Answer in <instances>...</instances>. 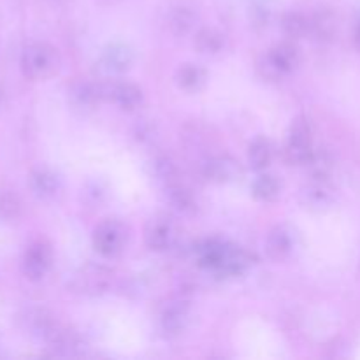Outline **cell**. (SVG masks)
I'll return each instance as SVG.
<instances>
[{
    "label": "cell",
    "instance_id": "4fadbf2b",
    "mask_svg": "<svg viewBox=\"0 0 360 360\" xmlns=\"http://www.w3.org/2000/svg\"><path fill=\"white\" fill-rule=\"evenodd\" d=\"M309 32L320 42L333 41L338 32V18L334 11L327 9V7L316 11L311 20H309Z\"/></svg>",
    "mask_w": 360,
    "mask_h": 360
},
{
    "label": "cell",
    "instance_id": "484cf974",
    "mask_svg": "<svg viewBox=\"0 0 360 360\" xmlns=\"http://www.w3.org/2000/svg\"><path fill=\"white\" fill-rule=\"evenodd\" d=\"M21 200L14 192H2L0 193V218L6 221L18 220L21 214Z\"/></svg>",
    "mask_w": 360,
    "mask_h": 360
},
{
    "label": "cell",
    "instance_id": "cb8c5ba5",
    "mask_svg": "<svg viewBox=\"0 0 360 360\" xmlns=\"http://www.w3.org/2000/svg\"><path fill=\"white\" fill-rule=\"evenodd\" d=\"M281 25H283L285 34L292 39H301L309 32V20L301 13L285 14Z\"/></svg>",
    "mask_w": 360,
    "mask_h": 360
},
{
    "label": "cell",
    "instance_id": "2e32d148",
    "mask_svg": "<svg viewBox=\"0 0 360 360\" xmlns=\"http://www.w3.org/2000/svg\"><path fill=\"white\" fill-rule=\"evenodd\" d=\"M267 255L273 260H283L292 252V236L285 227H276L267 236L266 243Z\"/></svg>",
    "mask_w": 360,
    "mask_h": 360
},
{
    "label": "cell",
    "instance_id": "4316f807",
    "mask_svg": "<svg viewBox=\"0 0 360 360\" xmlns=\"http://www.w3.org/2000/svg\"><path fill=\"white\" fill-rule=\"evenodd\" d=\"M153 172H155V176H157L158 179L165 181L167 185H169V183L176 181V174H178L174 162H172L171 158L167 157V155H160V157L155 158V160H153Z\"/></svg>",
    "mask_w": 360,
    "mask_h": 360
},
{
    "label": "cell",
    "instance_id": "83f0119b",
    "mask_svg": "<svg viewBox=\"0 0 360 360\" xmlns=\"http://www.w3.org/2000/svg\"><path fill=\"white\" fill-rule=\"evenodd\" d=\"M308 165L311 167L313 176L315 178H329L330 171H333V158H330L329 153H315L313 151L311 160L308 162Z\"/></svg>",
    "mask_w": 360,
    "mask_h": 360
},
{
    "label": "cell",
    "instance_id": "f546056e",
    "mask_svg": "<svg viewBox=\"0 0 360 360\" xmlns=\"http://www.w3.org/2000/svg\"><path fill=\"white\" fill-rule=\"evenodd\" d=\"M354 44H355V48L360 51V23L355 27V30H354Z\"/></svg>",
    "mask_w": 360,
    "mask_h": 360
},
{
    "label": "cell",
    "instance_id": "d4e9b609",
    "mask_svg": "<svg viewBox=\"0 0 360 360\" xmlns=\"http://www.w3.org/2000/svg\"><path fill=\"white\" fill-rule=\"evenodd\" d=\"M74 97L83 105H95L97 102L104 101V84L98 83H81L74 90Z\"/></svg>",
    "mask_w": 360,
    "mask_h": 360
},
{
    "label": "cell",
    "instance_id": "7c38bea8",
    "mask_svg": "<svg viewBox=\"0 0 360 360\" xmlns=\"http://www.w3.org/2000/svg\"><path fill=\"white\" fill-rule=\"evenodd\" d=\"M46 343L56 355H62V357H74L83 348L81 338L74 330L67 329L63 326L56 327L55 333L46 340Z\"/></svg>",
    "mask_w": 360,
    "mask_h": 360
},
{
    "label": "cell",
    "instance_id": "5b68a950",
    "mask_svg": "<svg viewBox=\"0 0 360 360\" xmlns=\"http://www.w3.org/2000/svg\"><path fill=\"white\" fill-rule=\"evenodd\" d=\"M178 238V227L169 217H157L146 227V245L155 252H164L171 248Z\"/></svg>",
    "mask_w": 360,
    "mask_h": 360
},
{
    "label": "cell",
    "instance_id": "3957f363",
    "mask_svg": "<svg viewBox=\"0 0 360 360\" xmlns=\"http://www.w3.org/2000/svg\"><path fill=\"white\" fill-rule=\"evenodd\" d=\"M127 243V229L120 220L109 218L97 225L94 232V246L102 257H116Z\"/></svg>",
    "mask_w": 360,
    "mask_h": 360
},
{
    "label": "cell",
    "instance_id": "e0dca14e",
    "mask_svg": "<svg viewBox=\"0 0 360 360\" xmlns=\"http://www.w3.org/2000/svg\"><path fill=\"white\" fill-rule=\"evenodd\" d=\"M167 195L172 206L185 214H192L197 211V200L193 193L186 186L179 185L178 181H172L167 185Z\"/></svg>",
    "mask_w": 360,
    "mask_h": 360
},
{
    "label": "cell",
    "instance_id": "44dd1931",
    "mask_svg": "<svg viewBox=\"0 0 360 360\" xmlns=\"http://www.w3.org/2000/svg\"><path fill=\"white\" fill-rule=\"evenodd\" d=\"M281 192V185L274 176L271 174H262L255 179L252 186V193L255 199L264 200V202H271V200L276 199Z\"/></svg>",
    "mask_w": 360,
    "mask_h": 360
},
{
    "label": "cell",
    "instance_id": "5bb4252c",
    "mask_svg": "<svg viewBox=\"0 0 360 360\" xmlns=\"http://www.w3.org/2000/svg\"><path fill=\"white\" fill-rule=\"evenodd\" d=\"M267 55L273 60L274 65L280 69L281 74L292 72L299 65V60H301L299 49L294 42H281V44H276Z\"/></svg>",
    "mask_w": 360,
    "mask_h": 360
},
{
    "label": "cell",
    "instance_id": "d6986e66",
    "mask_svg": "<svg viewBox=\"0 0 360 360\" xmlns=\"http://www.w3.org/2000/svg\"><path fill=\"white\" fill-rule=\"evenodd\" d=\"M197 21V14L193 13L190 7L179 6L172 9L171 16H169V27H171L172 34L176 35H186L193 30Z\"/></svg>",
    "mask_w": 360,
    "mask_h": 360
},
{
    "label": "cell",
    "instance_id": "7a4b0ae2",
    "mask_svg": "<svg viewBox=\"0 0 360 360\" xmlns=\"http://www.w3.org/2000/svg\"><path fill=\"white\" fill-rule=\"evenodd\" d=\"M112 283V274L108 267L97 266V264H86L81 269L76 271L70 288L76 294L83 295H97L109 290Z\"/></svg>",
    "mask_w": 360,
    "mask_h": 360
},
{
    "label": "cell",
    "instance_id": "f1b7e54d",
    "mask_svg": "<svg viewBox=\"0 0 360 360\" xmlns=\"http://www.w3.org/2000/svg\"><path fill=\"white\" fill-rule=\"evenodd\" d=\"M259 69H260V72H262V76L267 77V79L274 81V79H280V77L283 76V74L280 72V69H278V67L273 63V60L269 58V55L264 56V58L260 60Z\"/></svg>",
    "mask_w": 360,
    "mask_h": 360
},
{
    "label": "cell",
    "instance_id": "603a6c76",
    "mask_svg": "<svg viewBox=\"0 0 360 360\" xmlns=\"http://www.w3.org/2000/svg\"><path fill=\"white\" fill-rule=\"evenodd\" d=\"M288 144L295 148H311V125L306 118L294 120L290 127Z\"/></svg>",
    "mask_w": 360,
    "mask_h": 360
},
{
    "label": "cell",
    "instance_id": "ffe728a7",
    "mask_svg": "<svg viewBox=\"0 0 360 360\" xmlns=\"http://www.w3.org/2000/svg\"><path fill=\"white\" fill-rule=\"evenodd\" d=\"M248 160L252 167L257 169V171H264V169L269 167L271 160H273V146H271L269 141L264 139V137L253 141L250 144Z\"/></svg>",
    "mask_w": 360,
    "mask_h": 360
},
{
    "label": "cell",
    "instance_id": "277c9868",
    "mask_svg": "<svg viewBox=\"0 0 360 360\" xmlns=\"http://www.w3.org/2000/svg\"><path fill=\"white\" fill-rule=\"evenodd\" d=\"M23 274L30 281H41L51 267V250L46 243H34L28 246L23 257Z\"/></svg>",
    "mask_w": 360,
    "mask_h": 360
},
{
    "label": "cell",
    "instance_id": "8fae6325",
    "mask_svg": "<svg viewBox=\"0 0 360 360\" xmlns=\"http://www.w3.org/2000/svg\"><path fill=\"white\" fill-rule=\"evenodd\" d=\"M134 63V51L129 44L123 42H115V44L108 46L102 53V65L109 70V72L122 74L132 67Z\"/></svg>",
    "mask_w": 360,
    "mask_h": 360
},
{
    "label": "cell",
    "instance_id": "7402d4cb",
    "mask_svg": "<svg viewBox=\"0 0 360 360\" xmlns=\"http://www.w3.org/2000/svg\"><path fill=\"white\" fill-rule=\"evenodd\" d=\"M195 46L200 53L214 55V53H220L221 48H224V35L214 30V28H202V30L197 32Z\"/></svg>",
    "mask_w": 360,
    "mask_h": 360
},
{
    "label": "cell",
    "instance_id": "ac0fdd59",
    "mask_svg": "<svg viewBox=\"0 0 360 360\" xmlns=\"http://www.w3.org/2000/svg\"><path fill=\"white\" fill-rule=\"evenodd\" d=\"M178 84L186 91H197L206 83V70L195 63H185L178 69L176 74Z\"/></svg>",
    "mask_w": 360,
    "mask_h": 360
},
{
    "label": "cell",
    "instance_id": "6da1fadb",
    "mask_svg": "<svg viewBox=\"0 0 360 360\" xmlns=\"http://www.w3.org/2000/svg\"><path fill=\"white\" fill-rule=\"evenodd\" d=\"M58 53L46 42H32L21 53V70L30 79H46L58 67Z\"/></svg>",
    "mask_w": 360,
    "mask_h": 360
},
{
    "label": "cell",
    "instance_id": "52a82bcc",
    "mask_svg": "<svg viewBox=\"0 0 360 360\" xmlns=\"http://www.w3.org/2000/svg\"><path fill=\"white\" fill-rule=\"evenodd\" d=\"M302 202L311 210H326L336 200V192L330 183L323 178H315L301 192Z\"/></svg>",
    "mask_w": 360,
    "mask_h": 360
},
{
    "label": "cell",
    "instance_id": "30bf717a",
    "mask_svg": "<svg viewBox=\"0 0 360 360\" xmlns=\"http://www.w3.org/2000/svg\"><path fill=\"white\" fill-rule=\"evenodd\" d=\"M21 322L23 327L35 338H41V340H48L53 333H55L56 327L60 326L55 319H53L51 313H48L46 309L34 308L25 311V315L21 316Z\"/></svg>",
    "mask_w": 360,
    "mask_h": 360
},
{
    "label": "cell",
    "instance_id": "9a60e30c",
    "mask_svg": "<svg viewBox=\"0 0 360 360\" xmlns=\"http://www.w3.org/2000/svg\"><path fill=\"white\" fill-rule=\"evenodd\" d=\"M30 188L41 199H53L58 193L60 183L56 174L48 169H37L30 176Z\"/></svg>",
    "mask_w": 360,
    "mask_h": 360
},
{
    "label": "cell",
    "instance_id": "9c48e42d",
    "mask_svg": "<svg viewBox=\"0 0 360 360\" xmlns=\"http://www.w3.org/2000/svg\"><path fill=\"white\" fill-rule=\"evenodd\" d=\"M202 174L206 176L210 181L214 183H227L238 178L241 174L239 164L229 155H220V157H213L204 164Z\"/></svg>",
    "mask_w": 360,
    "mask_h": 360
},
{
    "label": "cell",
    "instance_id": "ba28073f",
    "mask_svg": "<svg viewBox=\"0 0 360 360\" xmlns=\"http://www.w3.org/2000/svg\"><path fill=\"white\" fill-rule=\"evenodd\" d=\"M190 322V304L183 299H174L162 311V329L167 334H179Z\"/></svg>",
    "mask_w": 360,
    "mask_h": 360
},
{
    "label": "cell",
    "instance_id": "8992f818",
    "mask_svg": "<svg viewBox=\"0 0 360 360\" xmlns=\"http://www.w3.org/2000/svg\"><path fill=\"white\" fill-rule=\"evenodd\" d=\"M104 97L108 101L115 102L125 111H134L143 104V91L137 84L129 81H120V83L104 84Z\"/></svg>",
    "mask_w": 360,
    "mask_h": 360
}]
</instances>
